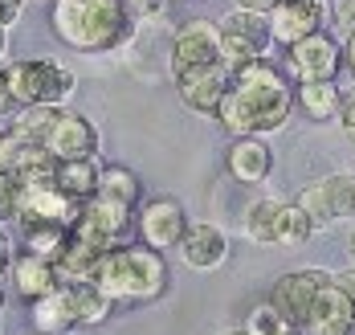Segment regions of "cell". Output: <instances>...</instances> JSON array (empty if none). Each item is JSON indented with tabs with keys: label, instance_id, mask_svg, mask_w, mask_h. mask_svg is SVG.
<instances>
[{
	"label": "cell",
	"instance_id": "49",
	"mask_svg": "<svg viewBox=\"0 0 355 335\" xmlns=\"http://www.w3.org/2000/svg\"><path fill=\"white\" fill-rule=\"evenodd\" d=\"M0 335H4V327H0Z\"/></svg>",
	"mask_w": 355,
	"mask_h": 335
},
{
	"label": "cell",
	"instance_id": "15",
	"mask_svg": "<svg viewBox=\"0 0 355 335\" xmlns=\"http://www.w3.org/2000/svg\"><path fill=\"white\" fill-rule=\"evenodd\" d=\"M225 168L237 184H266L274 172V151L266 144V135H233V144L225 151Z\"/></svg>",
	"mask_w": 355,
	"mask_h": 335
},
{
	"label": "cell",
	"instance_id": "11",
	"mask_svg": "<svg viewBox=\"0 0 355 335\" xmlns=\"http://www.w3.org/2000/svg\"><path fill=\"white\" fill-rule=\"evenodd\" d=\"M135 229H139L143 246L151 250H176L184 229H188V213L176 196H151L143 200L135 213Z\"/></svg>",
	"mask_w": 355,
	"mask_h": 335
},
{
	"label": "cell",
	"instance_id": "45",
	"mask_svg": "<svg viewBox=\"0 0 355 335\" xmlns=\"http://www.w3.org/2000/svg\"><path fill=\"white\" fill-rule=\"evenodd\" d=\"M4 302H8V291H4V286H0V311H4Z\"/></svg>",
	"mask_w": 355,
	"mask_h": 335
},
{
	"label": "cell",
	"instance_id": "23",
	"mask_svg": "<svg viewBox=\"0 0 355 335\" xmlns=\"http://www.w3.org/2000/svg\"><path fill=\"white\" fill-rule=\"evenodd\" d=\"M73 298V311H78V323H86V327H98V323H107L110 311H114V298L98 286V282H62Z\"/></svg>",
	"mask_w": 355,
	"mask_h": 335
},
{
	"label": "cell",
	"instance_id": "28",
	"mask_svg": "<svg viewBox=\"0 0 355 335\" xmlns=\"http://www.w3.org/2000/svg\"><path fill=\"white\" fill-rule=\"evenodd\" d=\"M306 217H311V225H315V233H322V229H331V225H339V217H335V209H331V200H327V188H322V180H315V184H306L302 192H298V200H294Z\"/></svg>",
	"mask_w": 355,
	"mask_h": 335
},
{
	"label": "cell",
	"instance_id": "40",
	"mask_svg": "<svg viewBox=\"0 0 355 335\" xmlns=\"http://www.w3.org/2000/svg\"><path fill=\"white\" fill-rule=\"evenodd\" d=\"M233 4H237V8H253V12H270L278 0H233Z\"/></svg>",
	"mask_w": 355,
	"mask_h": 335
},
{
	"label": "cell",
	"instance_id": "29",
	"mask_svg": "<svg viewBox=\"0 0 355 335\" xmlns=\"http://www.w3.org/2000/svg\"><path fill=\"white\" fill-rule=\"evenodd\" d=\"M322 188H327V200H331L335 217L352 221L355 217V172H331V176H322Z\"/></svg>",
	"mask_w": 355,
	"mask_h": 335
},
{
	"label": "cell",
	"instance_id": "8",
	"mask_svg": "<svg viewBox=\"0 0 355 335\" xmlns=\"http://www.w3.org/2000/svg\"><path fill=\"white\" fill-rule=\"evenodd\" d=\"M286 62H290L298 82H335L339 70H343V41L319 29L311 37L286 45Z\"/></svg>",
	"mask_w": 355,
	"mask_h": 335
},
{
	"label": "cell",
	"instance_id": "41",
	"mask_svg": "<svg viewBox=\"0 0 355 335\" xmlns=\"http://www.w3.org/2000/svg\"><path fill=\"white\" fill-rule=\"evenodd\" d=\"M343 66L355 74V33L352 37H343Z\"/></svg>",
	"mask_w": 355,
	"mask_h": 335
},
{
	"label": "cell",
	"instance_id": "35",
	"mask_svg": "<svg viewBox=\"0 0 355 335\" xmlns=\"http://www.w3.org/2000/svg\"><path fill=\"white\" fill-rule=\"evenodd\" d=\"M12 164H17V139L0 131V176H12Z\"/></svg>",
	"mask_w": 355,
	"mask_h": 335
},
{
	"label": "cell",
	"instance_id": "44",
	"mask_svg": "<svg viewBox=\"0 0 355 335\" xmlns=\"http://www.w3.org/2000/svg\"><path fill=\"white\" fill-rule=\"evenodd\" d=\"M220 335H249V327H225Z\"/></svg>",
	"mask_w": 355,
	"mask_h": 335
},
{
	"label": "cell",
	"instance_id": "33",
	"mask_svg": "<svg viewBox=\"0 0 355 335\" xmlns=\"http://www.w3.org/2000/svg\"><path fill=\"white\" fill-rule=\"evenodd\" d=\"M164 8H168V0H127V12L135 21H155Z\"/></svg>",
	"mask_w": 355,
	"mask_h": 335
},
{
	"label": "cell",
	"instance_id": "6",
	"mask_svg": "<svg viewBox=\"0 0 355 335\" xmlns=\"http://www.w3.org/2000/svg\"><path fill=\"white\" fill-rule=\"evenodd\" d=\"M131 225H135V209H127V205L94 192L90 200H82L70 233L78 241L94 246V250H114V246H123V237L131 233Z\"/></svg>",
	"mask_w": 355,
	"mask_h": 335
},
{
	"label": "cell",
	"instance_id": "50",
	"mask_svg": "<svg viewBox=\"0 0 355 335\" xmlns=\"http://www.w3.org/2000/svg\"><path fill=\"white\" fill-rule=\"evenodd\" d=\"M294 335H302V332H294Z\"/></svg>",
	"mask_w": 355,
	"mask_h": 335
},
{
	"label": "cell",
	"instance_id": "31",
	"mask_svg": "<svg viewBox=\"0 0 355 335\" xmlns=\"http://www.w3.org/2000/svg\"><path fill=\"white\" fill-rule=\"evenodd\" d=\"M331 29H335L339 37H352L355 33V0H339V4H331Z\"/></svg>",
	"mask_w": 355,
	"mask_h": 335
},
{
	"label": "cell",
	"instance_id": "48",
	"mask_svg": "<svg viewBox=\"0 0 355 335\" xmlns=\"http://www.w3.org/2000/svg\"><path fill=\"white\" fill-rule=\"evenodd\" d=\"M347 135H352V148H355V131H347Z\"/></svg>",
	"mask_w": 355,
	"mask_h": 335
},
{
	"label": "cell",
	"instance_id": "24",
	"mask_svg": "<svg viewBox=\"0 0 355 335\" xmlns=\"http://www.w3.org/2000/svg\"><path fill=\"white\" fill-rule=\"evenodd\" d=\"M58 114L62 107H17V119L8 123V135L17 139V144H45V135L53 131V123H58Z\"/></svg>",
	"mask_w": 355,
	"mask_h": 335
},
{
	"label": "cell",
	"instance_id": "7",
	"mask_svg": "<svg viewBox=\"0 0 355 335\" xmlns=\"http://www.w3.org/2000/svg\"><path fill=\"white\" fill-rule=\"evenodd\" d=\"M220 58V29L216 21H184L172 37V53H168V66H172V78H184V74H196V70H209Z\"/></svg>",
	"mask_w": 355,
	"mask_h": 335
},
{
	"label": "cell",
	"instance_id": "14",
	"mask_svg": "<svg viewBox=\"0 0 355 335\" xmlns=\"http://www.w3.org/2000/svg\"><path fill=\"white\" fill-rule=\"evenodd\" d=\"M229 82H233V66H229V62H216V66H209V70H196V74L176 78V94H180V103H184L188 111L213 119L216 107H220V98L229 94Z\"/></svg>",
	"mask_w": 355,
	"mask_h": 335
},
{
	"label": "cell",
	"instance_id": "26",
	"mask_svg": "<svg viewBox=\"0 0 355 335\" xmlns=\"http://www.w3.org/2000/svg\"><path fill=\"white\" fill-rule=\"evenodd\" d=\"M311 233H315L311 217H306L298 205H286V200H282L278 229H274V246H282V250H298V246H306V241H311Z\"/></svg>",
	"mask_w": 355,
	"mask_h": 335
},
{
	"label": "cell",
	"instance_id": "12",
	"mask_svg": "<svg viewBox=\"0 0 355 335\" xmlns=\"http://www.w3.org/2000/svg\"><path fill=\"white\" fill-rule=\"evenodd\" d=\"M270 29L278 45H294L319 29H331V0H278L270 8Z\"/></svg>",
	"mask_w": 355,
	"mask_h": 335
},
{
	"label": "cell",
	"instance_id": "34",
	"mask_svg": "<svg viewBox=\"0 0 355 335\" xmlns=\"http://www.w3.org/2000/svg\"><path fill=\"white\" fill-rule=\"evenodd\" d=\"M335 286L343 291V298H347V315L355 319V266H347V270H335Z\"/></svg>",
	"mask_w": 355,
	"mask_h": 335
},
{
	"label": "cell",
	"instance_id": "46",
	"mask_svg": "<svg viewBox=\"0 0 355 335\" xmlns=\"http://www.w3.org/2000/svg\"><path fill=\"white\" fill-rule=\"evenodd\" d=\"M33 335H49V332H33ZM58 335H70V332H58Z\"/></svg>",
	"mask_w": 355,
	"mask_h": 335
},
{
	"label": "cell",
	"instance_id": "32",
	"mask_svg": "<svg viewBox=\"0 0 355 335\" xmlns=\"http://www.w3.org/2000/svg\"><path fill=\"white\" fill-rule=\"evenodd\" d=\"M302 335H355V319H352V315H339V319L315 323L311 332H302Z\"/></svg>",
	"mask_w": 355,
	"mask_h": 335
},
{
	"label": "cell",
	"instance_id": "43",
	"mask_svg": "<svg viewBox=\"0 0 355 335\" xmlns=\"http://www.w3.org/2000/svg\"><path fill=\"white\" fill-rule=\"evenodd\" d=\"M4 53H8V29L0 25V62H4Z\"/></svg>",
	"mask_w": 355,
	"mask_h": 335
},
{
	"label": "cell",
	"instance_id": "1",
	"mask_svg": "<svg viewBox=\"0 0 355 335\" xmlns=\"http://www.w3.org/2000/svg\"><path fill=\"white\" fill-rule=\"evenodd\" d=\"M294 111V86L270 58H257L245 66H233L229 94L216 107V123L229 135H274L290 123Z\"/></svg>",
	"mask_w": 355,
	"mask_h": 335
},
{
	"label": "cell",
	"instance_id": "17",
	"mask_svg": "<svg viewBox=\"0 0 355 335\" xmlns=\"http://www.w3.org/2000/svg\"><path fill=\"white\" fill-rule=\"evenodd\" d=\"M8 274H12V282H17L21 298H29V302L62 286L58 266H53V261H45V258H37V254H29V250L12 258V270H8Z\"/></svg>",
	"mask_w": 355,
	"mask_h": 335
},
{
	"label": "cell",
	"instance_id": "39",
	"mask_svg": "<svg viewBox=\"0 0 355 335\" xmlns=\"http://www.w3.org/2000/svg\"><path fill=\"white\" fill-rule=\"evenodd\" d=\"M12 258H17V254H12V241H0V278L12 270Z\"/></svg>",
	"mask_w": 355,
	"mask_h": 335
},
{
	"label": "cell",
	"instance_id": "21",
	"mask_svg": "<svg viewBox=\"0 0 355 335\" xmlns=\"http://www.w3.org/2000/svg\"><path fill=\"white\" fill-rule=\"evenodd\" d=\"M103 254H107V250H94V246L78 241L70 233V246L62 250V258L53 261V266H58V278H62V282H94Z\"/></svg>",
	"mask_w": 355,
	"mask_h": 335
},
{
	"label": "cell",
	"instance_id": "13",
	"mask_svg": "<svg viewBox=\"0 0 355 335\" xmlns=\"http://www.w3.org/2000/svg\"><path fill=\"white\" fill-rule=\"evenodd\" d=\"M45 148L53 151L58 160H90V155H98V148H103V135H98V127L86 114L62 107L53 131L45 135Z\"/></svg>",
	"mask_w": 355,
	"mask_h": 335
},
{
	"label": "cell",
	"instance_id": "9",
	"mask_svg": "<svg viewBox=\"0 0 355 335\" xmlns=\"http://www.w3.org/2000/svg\"><path fill=\"white\" fill-rule=\"evenodd\" d=\"M331 274H335V270H319V266L290 270V274H282V278L274 282V295H270V302L282 311V315L294 323V327H298V332H306V327H311L315 298H319V291L331 282Z\"/></svg>",
	"mask_w": 355,
	"mask_h": 335
},
{
	"label": "cell",
	"instance_id": "16",
	"mask_svg": "<svg viewBox=\"0 0 355 335\" xmlns=\"http://www.w3.org/2000/svg\"><path fill=\"white\" fill-rule=\"evenodd\" d=\"M176 250H180V258H184V266H192V270H216L229 258V237H225V229H216L209 221H196V225L188 221Z\"/></svg>",
	"mask_w": 355,
	"mask_h": 335
},
{
	"label": "cell",
	"instance_id": "37",
	"mask_svg": "<svg viewBox=\"0 0 355 335\" xmlns=\"http://www.w3.org/2000/svg\"><path fill=\"white\" fill-rule=\"evenodd\" d=\"M12 192H17V180L0 176V217H12Z\"/></svg>",
	"mask_w": 355,
	"mask_h": 335
},
{
	"label": "cell",
	"instance_id": "19",
	"mask_svg": "<svg viewBox=\"0 0 355 335\" xmlns=\"http://www.w3.org/2000/svg\"><path fill=\"white\" fill-rule=\"evenodd\" d=\"M29 307H33V332L58 335V332H73V327H78V311H73V298H70L66 286L33 298Z\"/></svg>",
	"mask_w": 355,
	"mask_h": 335
},
{
	"label": "cell",
	"instance_id": "30",
	"mask_svg": "<svg viewBox=\"0 0 355 335\" xmlns=\"http://www.w3.org/2000/svg\"><path fill=\"white\" fill-rule=\"evenodd\" d=\"M245 327H249V335H294V332H298L282 311L274 307V302H261L257 311H249Z\"/></svg>",
	"mask_w": 355,
	"mask_h": 335
},
{
	"label": "cell",
	"instance_id": "10",
	"mask_svg": "<svg viewBox=\"0 0 355 335\" xmlns=\"http://www.w3.org/2000/svg\"><path fill=\"white\" fill-rule=\"evenodd\" d=\"M82 209V200L66 196L58 180H33V184H17L12 192V217L21 225L29 221H58V225H73Z\"/></svg>",
	"mask_w": 355,
	"mask_h": 335
},
{
	"label": "cell",
	"instance_id": "5",
	"mask_svg": "<svg viewBox=\"0 0 355 335\" xmlns=\"http://www.w3.org/2000/svg\"><path fill=\"white\" fill-rule=\"evenodd\" d=\"M220 29V58L229 66H245L257 58H270V49L278 45L270 29V12H253V8H233L229 17L216 21Z\"/></svg>",
	"mask_w": 355,
	"mask_h": 335
},
{
	"label": "cell",
	"instance_id": "47",
	"mask_svg": "<svg viewBox=\"0 0 355 335\" xmlns=\"http://www.w3.org/2000/svg\"><path fill=\"white\" fill-rule=\"evenodd\" d=\"M0 241H8V233H4V229H0Z\"/></svg>",
	"mask_w": 355,
	"mask_h": 335
},
{
	"label": "cell",
	"instance_id": "4",
	"mask_svg": "<svg viewBox=\"0 0 355 335\" xmlns=\"http://www.w3.org/2000/svg\"><path fill=\"white\" fill-rule=\"evenodd\" d=\"M4 86L12 94L17 107H66L73 90H78V78L70 66L53 62V58H21V62H8L0 66Z\"/></svg>",
	"mask_w": 355,
	"mask_h": 335
},
{
	"label": "cell",
	"instance_id": "2",
	"mask_svg": "<svg viewBox=\"0 0 355 335\" xmlns=\"http://www.w3.org/2000/svg\"><path fill=\"white\" fill-rule=\"evenodd\" d=\"M49 25L58 41L78 53H119L139 29V21L127 12V0H53Z\"/></svg>",
	"mask_w": 355,
	"mask_h": 335
},
{
	"label": "cell",
	"instance_id": "3",
	"mask_svg": "<svg viewBox=\"0 0 355 335\" xmlns=\"http://www.w3.org/2000/svg\"><path fill=\"white\" fill-rule=\"evenodd\" d=\"M94 282L114 302H151L168 291V261L164 250L151 246H114L103 254Z\"/></svg>",
	"mask_w": 355,
	"mask_h": 335
},
{
	"label": "cell",
	"instance_id": "42",
	"mask_svg": "<svg viewBox=\"0 0 355 335\" xmlns=\"http://www.w3.org/2000/svg\"><path fill=\"white\" fill-rule=\"evenodd\" d=\"M347 261H352V266H355V225H352V229H347Z\"/></svg>",
	"mask_w": 355,
	"mask_h": 335
},
{
	"label": "cell",
	"instance_id": "22",
	"mask_svg": "<svg viewBox=\"0 0 355 335\" xmlns=\"http://www.w3.org/2000/svg\"><path fill=\"white\" fill-rule=\"evenodd\" d=\"M21 241H25L29 254H37V258H45V261H58L62 250L70 246V225L29 221V225H21Z\"/></svg>",
	"mask_w": 355,
	"mask_h": 335
},
{
	"label": "cell",
	"instance_id": "36",
	"mask_svg": "<svg viewBox=\"0 0 355 335\" xmlns=\"http://www.w3.org/2000/svg\"><path fill=\"white\" fill-rule=\"evenodd\" d=\"M339 123L355 131V82L352 86H343V103H339Z\"/></svg>",
	"mask_w": 355,
	"mask_h": 335
},
{
	"label": "cell",
	"instance_id": "27",
	"mask_svg": "<svg viewBox=\"0 0 355 335\" xmlns=\"http://www.w3.org/2000/svg\"><path fill=\"white\" fill-rule=\"evenodd\" d=\"M278 213H282V200L261 196V200H257V205L245 213V237H249V241H257V246H274Z\"/></svg>",
	"mask_w": 355,
	"mask_h": 335
},
{
	"label": "cell",
	"instance_id": "38",
	"mask_svg": "<svg viewBox=\"0 0 355 335\" xmlns=\"http://www.w3.org/2000/svg\"><path fill=\"white\" fill-rule=\"evenodd\" d=\"M21 8H25V0H0V25L8 29V25L21 17Z\"/></svg>",
	"mask_w": 355,
	"mask_h": 335
},
{
	"label": "cell",
	"instance_id": "25",
	"mask_svg": "<svg viewBox=\"0 0 355 335\" xmlns=\"http://www.w3.org/2000/svg\"><path fill=\"white\" fill-rule=\"evenodd\" d=\"M98 196H110V200H119V205H127V209H139L143 205V184H139V176H135L131 168L107 164V168L98 172Z\"/></svg>",
	"mask_w": 355,
	"mask_h": 335
},
{
	"label": "cell",
	"instance_id": "20",
	"mask_svg": "<svg viewBox=\"0 0 355 335\" xmlns=\"http://www.w3.org/2000/svg\"><path fill=\"white\" fill-rule=\"evenodd\" d=\"M98 172H103L98 155H90V160H58L53 180H58V188H62L66 196H73V200H90V196L98 192Z\"/></svg>",
	"mask_w": 355,
	"mask_h": 335
},
{
	"label": "cell",
	"instance_id": "18",
	"mask_svg": "<svg viewBox=\"0 0 355 335\" xmlns=\"http://www.w3.org/2000/svg\"><path fill=\"white\" fill-rule=\"evenodd\" d=\"M339 103H343V86L339 82H298L294 86V107L311 123L339 119Z\"/></svg>",
	"mask_w": 355,
	"mask_h": 335
}]
</instances>
